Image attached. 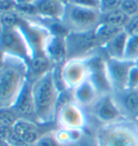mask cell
<instances>
[{
    "instance_id": "obj_25",
    "label": "cell",
    "mask_w": 138,
    "mask_h": 146,
    "mask_svg": "<svg viewBox=\"0 0 138 146\" xmlns=\"http://www.w3.org/2000/svg\"><path fill=\"white\" fill-rule=\"evenodd\" d=\"M19 119L17 113L13 108H0V126L13 127L14 123Z\"/></svg>"
},
{
    "instance_id": "obj_36",
    "label": "cell",
    "mask_w": 138,
    "mask_h": 146,
    "mask_svg": "<svg viewBox=\"0 0 138 146\" xmlns=\"http://www.w3.org/2000/svg\"><path fill=\"white\" fill-rule=\"evenodd\" d=\"M0 146H10V144L8 143V142L1 141V140H0Z\"/></svg>"
},
{
    "instance_id": "obj_21",
    "label": "cell",
    "mask_w": 138,
    "mask_h": 146,
    "mask_svg": "<svg viewBox=\"0 0 138 146\" xmlns=\"http://www.w3.org/2000/svg\"><path fill=\"white\" fill-rule=\"evenodd\" d=\"M124 30L123 28L115 27L112 25H108V24L100 23L99 26L95 29V35L98 40V43L100 47H102L104 45H106L108 42L112 40L115 36H117L120 32H122Z\"/></svg>"
},
{
    "instance_id": "obj_29",
    "label": "cell",
    "mask_w": 138,
    "mask_h": 146,
    "mask_svg": "<svg viewBox=\"0 0 138 146\" xmlns=\"http://www.w3.org/2000/svg\"><path fill=\"white\" fill-rule=\"evenodd\" d=\"M122 0H100L99 11L101 13H108L111 11L120 9Z\"/></svg>"
},
{
    "instance_id": "obj_38",
    "label": "cell",
    "mask_w": 138,
    "mask_h": 146,
    "mask_svg": "<svg viewBox=\"0 0 138 146\" xmlns=\"http://www.w3.org/2000/svg\"><path fill=\"white\" fill-rule=\"evenodd\" d=\"M53 1H60V2H64V3H66V2H65V0H53Z\"/></svg>"
},
{
    "instance_id": "obj_6",
    "label": "cell",
    "mask_w": 138,
    "mask_h": 146,
    "mask_svg": "<svg viewBox=\"0 0 138 146\" xmlns=\"http://www.w3.org/2000/svg\"><path fill=\"white\" fill-rule=\"evenodd\" d=\"M67 60L86 59L101 50L95 30L85 32H69L65 38Z\"/></svg>"
},
{
    "instance_id": "obj_8",
    "label": "cell",
    "mask_w": 138,
    "mask_h": 146,
    "mask_svg": "<svg viewBox=\"0 0 138 146\" xmlns=\"http://www.w3.org/2000/svg\"><path fill=\"white\" fill-rule=\"evenodd\" d=\"M101 125L113 123L125 119L112 94L100 95L94 104L86 111ZM100 125V126H101Z\"/></svg>"
},
{
    "instance_id": "obj_34",
    "label": "cell",
    "mask_w": 138,
    "mask_h": 146,
    "mask_svg": "<svg viewBox=\"0 0 138 146\" xmlns=\"http://www.w3.org/2000/svg\"><path fill=\"white\" fill-rule=\"evenodd\" d=\"M17 5H33L38 0H15Z\"/></svg>"
},
{
    "instance_id": "obj_41",
    "label": "cell",
    "mask_w": 138,
    "mask_h": 146,
    "mask_svg": "<svg viewBox=\"0 0 138 146\" xmlns=\"http://www.w3.org/2000/svg\"><path fill=\"white\" fill-rule=\"evenodd\" d=\"M67 1H68V0H65V2H66V3H67Z\"/></svg>"
},
{
    "instance_id": "obj_30",
    "label": "cell",
    "mask_w": 138,
    "mask_h": 146,
    "mask_svg": "<svg viewBox=\"0 0 138 146\" xmlns=\"http://www.w3.org/2000/svg\"><path fill=\"white\" fill-rule=\"evenodd\" d=\"M67 3H71V5L83 7V8H88V9L99 10L100 0H68Z\"/></svg>"
},
{
    "instance_id": "obj_22",
    "label": "cell",
    "mask_w": 138,
    "mask_h": 146,
    "mask_svg": "<svg viewBox=\"0 0 138 146\" xmlns=\"http://www.w3.org/2000/svg\"><path fill=\"white\" fill-rule=\"evenodd\" d=\"M129 21V17L125 15L120 9L115 11H111L108 13H101V22L100 23L112 25L115 27H120L124 29Z\"/></svg>"
},
{
    "instance_id": "obj_33",
    "label": "cell",
    "mask_w": 138,
    "mask_h": 146,
    "mask_svg": "<svg viewBox=\"0 0 138 146\" xmlns=\"http://www.w3.org/2000/svg\"><path fill=\"white\" fill-rule=\"evenodd\" d=\"M13 134V127L8 126H0V140L9 142L10 137Z\"/></svg>"
},
{
    "instance_id": "obj_14",
    "label": "cell",
    "mask_w": 138,
    "mask_h": 146,
    "mask_svg": "<svg viewBox=\"0 0 138 146\" xmlns=\"http://www.w3.org/2000/svg\"><path fill=\"white\" fill-rule=\"evenodd\" d=\"M12 108L17 113L19 118L29 119L36 123L35 104H33V97H32V84L28 80L25 83L23 89L21 90Z\"/></svg>"
},
{
    "instance_id": "obj_32",
    "label": "cell",
    "mask_w": 138,
    "mask_h": 146,
    "mask_svg": "<svg viewBox=\"0 0 138 146\" xmlns=\"http://www.w3.org/2000/svg\"><path fill=\"white\" fill-rule=\"evenodd\" d=\"M17 3L15 0H0V14L16 11Z\"/></svg>"
},
{
    "instance_id": "obj_11",
    "label": "cell",
    "mask_w": 138,
    "mask_h": 146,
    "mask_svg": "<svg viewBox=\"0 0 138 146\" xmlns=\"http://www.w3.org/2000/svg\"><path fill=\"white\" fill-rule=\"evenodd\" d=\"M135 62L125 59H112L106 57V69L108 78L113 91H121L126 89L127 78L131 69Z\"/></svg>"
},
{
    "instance_id": "obj_35",
    "label": "cell",
    "mask_w": 138,
    "mask_h": 146,
    "mask_svg": "<svg viewBox=\"0 0 138 146\" xmlns=\"http://www.w3.org/2000/svg\"><path fill=\"white\" fill-rule=\"evenodd\" d=\"M3 61H5V54H3V53L0 50V67L2 66Z\"/></svg>"
},
{
    "instance_id": "obj_10",
    "label": "cell",
    "mask_w": 138,
    "mask_h": 146,
    "mask_svg": "<svg viewBox=\"0 0 138 146\" xmlns=\"http://www.w3.org/2000/svg\"><path fill=\"white\" fill-rule=\"evenodd\" d=\"M55 121L58 128L84 130L86 126V112L74 101L57 111Z\"/></svg>"
},
{
    "instance_id": "obj_9",
    "label": "cell",
    "mask_w": 138,
    "mask_h": 146,
    "mask_svg": "<svg viewBox=\"0 0 138 146\" xmlns=\"http://www.w3.org/2000/svg\"><path fill=\"white\" fill-rule=\"evenodd\" d=\"M88 68V80L96 87L99 95L112 94L108 73L106 69V56L97 52L96 54L86 58Z\"/></svg>"
},
{
    "instance_id": "obj_18",
    "label": "cell",
    "mask_w": 138,
    "mask_h": 146,
    "mask_svg": "<svg viewBox=\"0 0 138 146\" xmlns=\"http://www.w3.org/2000/svg\"><path fill=\"white\" fill-rule=\"evenodd\" d=\"M64 2L53 0H38L35 3L38 11V15L43 19L60 21L65 10Z\"/></svg>"
},
{
    "instance_id": "obj_40",
    "label": "cell",
    "mask_w": 138,
    "mask_h": 146,
    "mask_svg": "<svg viewBox=\"0 0 138 146\" xmlns=\"http://www.w3.org/2000/svg\"><path fill=\"white\" fill-rule=\"evenodd\" d=\"M135 123H137V125H138V119H137V120H136V121H135Z\"/></svg>"
},
{
    "instance_id": "obj_26",
    "label": "cell",
    "mask_w": 138,
    "mask_h": 146,
    "mask_svg": "<svg viewBox=\"0 0 138 146\" xmlns=\"http://www.w3.org/2000/svg\"><path fill=\"white\" fill-rule=\"evenodd\" d=\"M120 10L127 15L129 18L138 15V2L137 0H122Z\"/></svg>"
},
{
    "instance_id": "obj_42",
    "label": "cell",
    "mask_w": 138,
    "mask_h": 146,
    "mask_svg": "<svg viewBox=\"0 0 138 146\" xmlns=\"http://www.w3.org/2000/svg\"><path fill=\"white\" fill-rule=\"evenodd\" d=\"M137 2H138V0H137Z\"/></svg>"
},
{
    "instance_id": "obj_7",
    "label": "cell",
    "mask_w": 138,
    "mask_h": 146,
    "mask_svg": "<svg viewBox=\"0 0 138 146\" xmlns=\"http://www.w3.org/2000/svg\"><path fill=\"white\" fill-rule=\"evenodd\" d=\"M0 50L5 55L23 59L27 64L31 60V53L27 42L17 27L0 33Z\"/></svg>"
},
{
    "instance_id": "obj_24",
    "label": "cell",
    "mask_w": 138,
    "mask_h": 146,
    "mask_svg": "<svg viewBox=\"0 0 138 146\" xmlns=\"http://www.w3.org/2000/svg\"><path fill=\"white\" fill-rule=\"evenodd\" d=\"M138 58V35H129L123 59L135 62Z\"/></svg>"
},
{
    "instance_id": "obj_16",
    "label": "cell",
    "mask_w": 138,
    "mask_h": 146,
    "mask_svg": "<svg viewBox=\"0 0 138 146\" xmlns=\"http://www.w3.org/2000/svg\"><path fill=\"white\" fill-rule=\"evenodd\" d=\"M13 132L28 145H35L42 134L39 132L38 123L29 119L19 118L13 126Z\"/></svg>"
},
{
    "instance_id": "obj_2",
    "label": "cell",
    "mask_w": 138,
    "mask_h": 146,
    "mask_svg": "<svg viewBox=\"0 0 138 146\" xmlns=\"http://www.w3.org/2000/svg\"><path fill=\"white\" fill-rule=\"evenodd\" d=\"M31 84L36 123L38 125L54 123L57 115L60 91L57 90L53 81L52 70Z\"/></svg>"
},
{
    "instance_id": "obj_17",
    "label": "cell",
    "mask_w": 138,
    "mask_h": 146,
    "mask_svg": "<svg viewBox=\"0 0 138 146\" xmlns=\"http://www.w3.org/2000/svg\"><path fill=\"white\" fill-rule=\"evenodd\" d=\"M66 36L51 35L46 47V57L54 64H63L67 61V50H66Z\"/></svg>"
},
{
    "instance_id": "obj_13",
    "label": "cell",
    "mask_w": 138,
    "mask_h": 146,
    "mask_svg": "<svg viewBox=\"0 0 138 146\" xmlns=\"http://www.w3.org/2000/svg\"><path fill=\"white\" fill-rule=\"evenodd\" d=\"M112 96L123 117L127 120L136 121L138 119V89L113 91Z\"/></svg>"
},
{
    "instance_id": "obj_39",
    "label": "cell",
    "mask_w": 138,
    "mask_h": 146,
    "mask_svg": "<svg viewBox=\"0 0 138 146\" xmlns=\"http://www.w3.org/2000/svg\"><path fill=\"white\" fill-rule=\"evenodd\" d=\"M2 32V27H1V22H0V33Z\"/></svg>"
},
{
    "instance_id": "obj_23",
    "label": "cell",
    "mask_w": 138,
    "mask_h": 146,
    "mask_svg": "<svg viewBox=\"0 0 138 146\" xmlns=\"http://www.w3.org/2000/svg\"><path fill=\"white\" fill-rule=\"evenodd\" d=\"M21 14L16 11L12 12H5V13L0 14V22H1V27L2 31L5 30H11L17 27L19 21H21Z\"/></svg>"
},
{
    "instance_id": "obj_12",
    "label": "cell",
    "mask_w": 138,
    "mask_h": 146,
    "mask_svg": "<svg viewBox=\"0 0 138 146\" xmlns=\"http://www.w3.org/2000/svg\"><path fill=\"white\" fill-rule=\"evenodd\" d=\"M62 73L68 89H74L88 78V68L86 59H69L63 67Z\"/></svg>"
},
{
    "instance_id": "obj_31",
    "label": "cell",
    "mask_w": 138,
    "mask_h": 146,
    "mask_svg": "<svg viewBox=\"0 0 138 146\" xmlns=\"http://www.w3.org/2000/svg\"><path fill=\"white\" fill-rule=\"evenodd\" d=\"M126 89H138V67L134 64L129 73Z\"/></svg>"
},
{
    "instance_id": "obj_20",
    "label": "cell",
    "mask_w": 138,
    "mask_h": 146,
    "mask_svg": "<svg viewBox=\"0 0 138 146\" xmlns=\"http://www.w3.org/2000/svg\"><path fill=\"white\" fill-rule=\"evenodd\" d=\"M53 66L54 64L48 57L32 58L28 64V81L33 83L36 80L51 71L53 69Z\"/></svg>"
},
{
    "instance_id": "obj_15",
    "label": "cell",
    "mask_w": 138,
    "mask_h": 146,
    "mask_svg": "<svg viewBox=\"0 0 138 146\" xmlns=\"http://www.w3.org/2000/svg\"><path fill=\"white\" fill-rule=\"evenodd\" d=\"M72 90H74V102L79 106H81L85 112L96 102L100 96L96 87L94 86V84L88 78Z\"/></svg>"
},
{
    "instance_id": "obj_3",
    "label": "cell",
    "mask_w": 138,
    "mask_h": 146,
    "mask_svg": "<svg viewBox=\"0 0 138 146\" xmlns=\"http://www.w3.org/2000/svg\"><path fill=\"white\" fill-rule=\"evenodd\" d=\"M96 146H138V125L123 119L101 125L95 134Z\"/></svg>"
},
{
    "instance_id": "obj_5",
    "label": "cell",
    "mask_w": 138,
    "mask_h": 146,
    "mask_svg": "<svg viewBox=\"0 0 138 146\" xmlns=\"http://www.w3.org/2000/svg\"><path fill=\"white\" fill-rule=\"evenodd\" d=\"M17 28L23 33L27 42L31 53V59L37 57H46V47L51 36V32L40 22L39 17L26 18L22 16Z\"/></svg>"
},
{
    "instance_id": "obj_27",
    "label": "cell",
    "mask_w": 138,
    "mask_h": 146,
    "mask_svg": "<svg viewBox=\"0 0 138 146\" xmlns=\"http://www.w3.org/2000/svg\"><path fill=\"white\" fill-rule=\"evenodd\" d=\"M56 140L60 142L62 145L70 146L74 144L72 137H71V131L70 129H64V128H57L54 130Z\"/></svg>"
},
{
    "instance_id": "obj_37",
    "label": "cell",
    "mask_w": 138,
    "mask_h": 146,
    "mask_svg": "<svg viewBox=\"0 0 138 146\" xmlns=\"http://www.w3.org/2000/svg\"><path fill=\"white\" fill-rule=\"evenodd\" d=\"M135 66H136V67H138V58L136 59V61H135Z\"/></svg>"
},
{
    "instance_id": "obj_4",
    "label": "cell",
    "mask_w": 138,
    "mask_h": 146,
    "mask_svg": "<svg viewBox=\"0 0 138 146\" xmlns=\"http://www.w3.org/2000/svg\"><path fill=\"white\" fill-rule=\"evenodd\" d=\"M62 24L69 32H85L95 30L101 22V12L71 3H66Z\"/></svg>"
},
{
    "instance_id": "obj_28",
    "label": "cell",
    "mask_w": 138,
    "mask_h": 146,
    "mask_svg": "<svg viewBox=\"0 0 138 146\" xmlns=\"http://www.w3.org/2000/svg\"><path fill=\"white\" fill-rule=\"evenodd\" d=\"M35 146H65L62 145L60 142L56 140L54 130H51L49 132L43 133L41 137H39L38 142L35 144Z\"/></svg>"
},
{
    "instance_id": "obj_19",
    "label": "cell",
    "mask_w": 138,
    "mask_h": 146,
    "mask_svg": "<svg viewBox=\"0 0 138 146\" xmlns=\"http://www.w3.org/2000/svg\"><path fill=\"white\" fill-rule=\"evenodd\" d=\"M129 33L123 30L120 32L117 36L107 43L106 45L101 47V52L107 58L112 59H123L124 58V52L126 47V42L129 39Z\"/></svg>"
},
{
    "instance_id": "obj_1",
    "label": "cell",
    "mask_w": 138,
    "mask_h": 146,
    "mask_svg": "<svg viewBox=\"0 0 138 146\" xmlns=\"http://www.w3.org/2000/svg\"><path fill=\"white\" fill-rule=\"evenodd\" d=\"M28 80V64L5 54L0 67V108H11Z\"/></svg>"
}]
</instances>
